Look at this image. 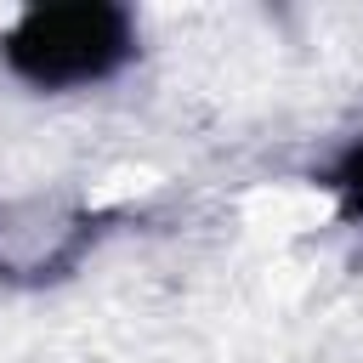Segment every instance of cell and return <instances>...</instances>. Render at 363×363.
Wrapping results in <instances>:
<instances>
[{"instance_id":"cell-3","label":"cell","mask_w":363,"mask_h":363,"mask_svg":"<svg viewBox=\"0 0 363 363\" xmlns=\"http://www.w3.org/2000/svg\"><path fill=\"white\" fill-rule=\"evenodd\" d=\"M323 187L340 199V210H346V216H357V221H363V136H357L352 147H340V159L323 170Z\"/></svg>"},{"instance_id":"cell-1","label":"cell","mask_w":363,"mask_h":363,"mask_svg":"<svg viewBox=\"0 0 363 363\" xmlns=\"http://www.w3.org/2000/svg\"><path fill=\"white\" fill-rule=\"evenodd\" d=\"M6 68L34 91H79L113 79L136 57V17L113 0L28 6L0 34Z\"/></svg>"},{"instance_id":"cell-2","label":"cell","mask_w":363,"mask_h":363,"mask_svg":"<svg viewBox=\"0 0 363 363\" xmlns=\"http://www.w3.org/2000/svg\"><path fill=\"white\" fill-rule=\"evenodd\" d=\"M108 216L74 199H0V284H57L102 238Z\"/></svg>"}]
</instances>
